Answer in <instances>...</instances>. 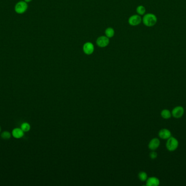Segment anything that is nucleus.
Segmentation results:
<instances>
[{
    "instance_id": "f257e3e1",
    "label": "nucleus",
    "mask_w": 186,
    "mask_h": 186,
    "mask_svg": "<svg viewBox=\"0 0 186 186\" xmlns=\"http://www.w3.org/2000/svg\"><path fill=\"white\" fill-rule=\"evenodd\" d=\"M157 22V17L153 13H145L142 18L143 23L148 28L154 26Z\"/></svg>"
},
{
    "instance_id": "f03ea898",
    "label": "nucleus",
    "mask_w": 186,
    "mask_h": 186,
    "mask_svg": "<svg viewBox=\"0 0 186 186\" xmlns=\"http://www.w3.org/2000/svg\"><path fill=\"white\" fill-rule=\"evenodd\" d=\"M28 8V3L24 1H20L15 5L14 11L18 14H23L25 13Z\"/></svg>"
},
{
    "instance_id": "7ed1b4c3",
    "label": "nucleus",
    "mask_w": 186,
    "mask_h": 186,
    "mask_svg": "<svg viewBox=\"0 0 186 186\" xmlns=\"http://www.w3.org/2000/svg\"><path fill=\"white\" fill-rule=\"evenodd\" d=\"M178 144L179 143L178 140L176 139L175 137H171L167 139V142L166 143V147L168 150L173 152L175 151L178 148Z\"/></svg>"
},
{
    "instance_id": "20e7f679",
    "label": "nucleus",
    "mask_w": 186,
    "mask_h": 186,
    "mask_svg": "<svg viewBox=\"0 0 186 186\" xmlns=\"http://www.w3.org/2000/svg\"><path fill=\"white\" fill-rule=\"evenodd\" d=\"M109 43V38L105 35L99 36L96 40V44L98 47L101 48H105L106 47H108Z\"/></svg>"
},
{
    "instance_id": "39448f33",
    "label": "nucleus",
    "mask_w": 186,
    "mask_h": 186,
    "mask_svg": "<svg viewBox=\"0 0 186 186\" xmlns=\"http://www.w3.org/2000/svg\"><path fill=\"white\" fill-rule=\"evenodd\" d=\"M142 23V18L138 14H134L129 17L128 23L131 26H137Z\"/></svg>"
},
{
    "instance_id": "423d86ee",
    "label": "nucleus",
    "mask_w": 186,
    "mask_h": 186,
    "mask_svg": "<svg viewBox=\"0 0 186 186\" xmlns=\"http://www.w3.org/2000/svg\"><path fill=\"white\" fill-rule=\"evenodd\" d=\"M82 50L86 55H92L95 51V46L93 43L87 42L84 43L82 47Z\"/></svg>"
},
{
    "instance_id": "0eeeda50",
    "label": "nucleus",
    "mask_w": 186,
    "mask_h": 186,
    "mask_svg": "<svg viewBox=\"0 0 186 186\" xmlns=\"http://www.w3.org/2000/svg\"><path fill=\"white\" fill-rule=\"evenodd\" d=\"M184 113V109L182 106H177L173 108L172 111V116L176 118L182 117Z\"/></svg>"
},
{
    "instance_id": "6e6552de",
    "label": "nucleus",
    "mask_w": 186,
    "mask_h": 186,
    "mask_svg": "<svg viewBox=\"0 0 186 186\" xmlns=\"http://www.w3.org/2000/svg\"><path fill=\"white\" fill-rule=\"evenodd\" d=\"M158 135L162 139L167 140L172 137V133L169 129L163 128L159 131Z\"/></svg>"
},
{
    "instance_id": "1a4fd4ad",
    "label": "nucleus",
    "mask_w": 186,
    "mask_h": 186,
    "mask_svg": "<svg viewBox=\"0 0 186 186\" xmlns=\"http://www.w3.org/2000/svg\"><path fill=\"white\" fill-rule=\"evenodd\" d=\"M160 145V141L158 138H153L148 144V148L151 150H155L158 148Z\"/></svg>"
},
{
    "instance_id": "9d476101",
    "label": "nucleus",
    "mask_w": 186,
    "mask_h": 186,
    "mask_svg": "<svg viewBox=\"0 0 186 186\" xmlns=\"http://www.w3.org/2000/svg\"><path fill=\"white\" fill-rule=\"evenodd\" d=\"M160 183L159 179L156 177H151L146 181V186H157Z\"/></svg>"
},
{
    "instance_id": "9b49d317",
    "label": "nucleus",
    "mask_w": 186,
    "mask_h": 186,
    "mask_svg": "<svg viewBox=\"0 0 186 186\" xmlns=\"http://www.w3.org/2000/svg\"><path fill=\"white\" fill-rule=\"evenodd\" d=\"M12 135L15 138L19 139L23 137L24 135V132L21 128H16L13 129L12 131Z\"/></svg>"
},
{
    "instance_id": "f8f14e48",
    "label": "nucleus",
    "mask_w": 186,
    "mask_h": 186,
    "mask_svg": "<svg viewBox=\"0 0 186 186\" xmlns=\"http://www.w3.org/2000/svg\"><path fill=\"white\" fill-rule=\"evenodd\" d=\"M105 35L109 39L113 38L115 35V30L113 28L108 27L105 30Z\"/></svg>"
},
{
    "instance_id": "ddd939ff",
    "label": "nucleus",
    "mask_w": 186,
    "mask_h": 186,
    "mask_svg": "<svg viewBox=\"0 0 186 186\" xmlns=\"http://www.w3.org/2000/svg\"><path fill=\"white\" fill-rule=\"evenodd\" d=\"M161 115L164 119H169L172 116V112L168 109H163L161 111Z\"/></svg>"
},
{
    "instance_id": "4468645a",
    "label": "nucleus",
    "mask_w": 186,
    "mask_h": 186,
    "mask_svg": "<svg viewBox=\"0 0 186 186\" xmlns=\"http://www.w3.org/2000/svg\"><path fill=\"white\" fill-rule=\"evenodd\" d=\"M136 12L138 15L143 16L146 13V8L142 5H139L136 8Z\"/></svg>"
},
{
    "instance_id": "2eb2a0df",
    "label": "nucleus",
    "mask_w": 186,
    "mask_h": 186,
    "mask_svg": "<svg viewBox=\"0 0 186 186\" xmlns=\"http://www.w3.org/2000/svg\"><path fill=\"white\" fill-rule=\"evenodd\" d=\"M31 128V126L29 123L27 122H24L21 125V129L24 132H27L29 131Z\"/></svg>"
},
{
    "instance_id": "dca6fc26",
    "label": "nucleus",
    "mask_w": 186,
    "mask_h": 186,
    "mask_svg": "<svg viewBox=\"0 0 186 186\" xmlns=\"http://www.w3.org/2000/svg\"><path fill=\"white\" fill-rule=\"evenodd\" d=\"M1 136L3 139L8 140L11 138V134L9 132L4 131L2 132Z\"/></svg>"
},
{
    "instance_id": "f3484780",
    "label": "nucleus",
    "mask_w": 186,
    "mask_h": 186,
    "mask_svg": "<svg viewBox=\"0 0 186 186\" xmlns=\"http://www.w3.org/2000/svg\"><path fill=\"white\" fill-rule=\"evenodd\" d=\"M138 177L139 178V179L142 181H145L148 179V175H147L146 173H145V172H140V173H139Z\"/></svg>"
},
{
    "instance_id": "a211bd4d",
    "label": "nucleus",
    "mask_w": 186,
    "mask_h": 186,
    "mask_svg": "<svg viewBox=\"0 0 186 186\" xmlns=\"http://www.w3.org/2000/svg\"><path fill=\"white\" fill-rule=\"evenodd\" d=\"M150 157L151 159H154L156 158L157 157V153L155 151H152L150 153Z\"/></svg>"
},
{
    "instance_id": "6ab92c4d",
    "label": "nucleus",
    "mask_w": 186,
    "mask_h": 186,
    "mask_svg": "<svg viewBox=\"0 0 186 186\" xmlns=\"http://www.w3.org/2000/svg\"><path fill=\"white\" fill-rule=\"evenodd\" d=\"M24 1H25L26 2H27V3H29V2H32L33 0H23Z\"/></svg>"
},
{
    "instance_id": "aec40b11",
    "label": "nucleus",
    "mask_w": 186,
    "mask_h": 186,
    "mask_svg": "<svg viewBox=\"0 0 186 186\" xmlns=\"http://www.w3.org/2000/svg\"><path fill=\"white\" fill-rule=\"evenodd\" d=\"M1 126H0V132H1Z\"/></svg>"
}]
</instances>
